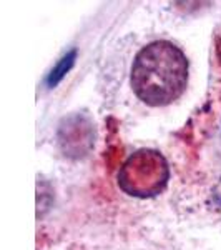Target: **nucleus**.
Returning <instances> with one entry per match:
<instances>
[{
  "label": "nucleus",
  "instance_id": "f257e3e1",
  "mask_svg": "<svg viewBox=\"0 0 221 250\" xmlns=\"http://www.w3.org/2000/svg\"><path fill=\"white\" fill-rule=\"evenodd\" d=\"M188 59L170 40H155L136 54L130 83L135 95L150 107H165L184 94Z\"/></svg>",
  "mask_w": 221,
  "mask_h": 250
},
{
  "label": "nucleus",
  "instance_id": "f03ea898",
  "mask_svg": "<svg viewBox=\"0 0 221 250\" xmlns=\"http://www.w3.org/2000/svg\"><path fill=\"white\" fill-rule=\"evenodd\" d=\"M170 168L165 157L151 148L136 150L118 172V187L131 197H155L168 184Z\"/></svg>",
  "mask_w": 221,
  "mask_h": 250
},
{
  "label": "nucleus",
  "instance_id": "7ed1b4c3",
  "mask_svg": "<svg viewBox=\"0 0 221 250\" xmlns=\"http://www.w3.org/2000/svg\"><path fill=\"white\" fill-rule=\"evenodd\" d=\"M74 59H75V52H70V54L65 55V57L60 60V63L57 65V68H55V70H52L50 77H48V85H50V87L57 85L60 80H62L63 75H65L67 72H68V68L74 65Z\"/></svg>",
  "mask_w": 221,
  "mask_h": 250
}]
</instances>
